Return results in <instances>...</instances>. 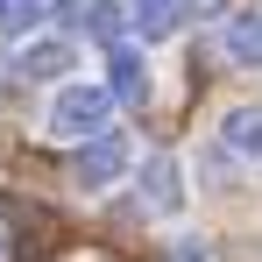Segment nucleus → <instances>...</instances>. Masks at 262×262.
Here are the masks:
<instances>
[{
    "instance_id": "7",
    "label": "nucleus",
    "mask_w": 262,
    "mask_h": 262,
    "mask_svg": "<svg viewBox=\"0 0 262 262\" xmlns=\"http://www.w3.org/2000/svg\"><path fill=\"white\" fill-rule=\"evenodd\" d=\"M227 57L234 64H262V14H234L227 21Z\"/></svg>"
},
{
    "instance_id": "3",
    "label": "nucleus",
    "mask_w": 262,
    "mask_h": 262,
    "mask_svg": "<svg viewBox=\"0 0 262 262\" xmlns=\"http://www.w3.org/2000/svg\"><path fill=\"white\" fill-rule=\"evenodd\" d=\"M14 71H21V78H36V85H57V78L71 71V43H57V36H43V43H21Z\"/></svg>"
},
{
    "instance_id": "13",
    "label": "nucleus",
    "mask_w": 262,
    "mask_h": 262,
    "mask_svg": "<svg viewBox=\"0 0 262 262\" xmlns=\"http://www.w3.org/2000/svg\"><path fill=\"white\" fill-rule=\"evenodd\" d=\"M0 262H7V234H0Z\"/></svg>"
},
{
    "instance_id": "6",
    "label": "nucleus",
    "mask_w": 262,
    "mask_h": 262,
    "mask_svg": "<svg viewBox=\"0 0 262 262\" xmlns=\"http://www.w3.org/2000/svg\"><path fill=\"white\" fill-rule=\"evenodd\" d=\"M220 142L241 149L248 163H262V106H234V114L220 121Z\"/></svg>"
},
{
    "instance_id": "4",
    "label": "nucleus",
    "mask_w": 262,
    "mask_h": 262,
    "mask_svg": "<svg viewBox=\"0 0 262 262\" xmlns=\"http://www.w3.org/2000/svg\"><path fill=\"white\" fill-rule=\"evenodd\" d=\"M142 199L163 206V213L184 206V170H177V156H149V163H142Z\"/></svg>"
},
{
    "instance_id": "10",
    "label": "nucleus",
    "mask_w": 262,
    "mask_h": 262,
    "mask_svg": "<svg viewBox=\"0 0 262 262\" xmlns=\"http://www.w3.org/2000/svg\"><path fill=\"white\" fill-rule=\"evenodd\" d=\"M50 14V0H0V36H29Z\"/></svg>"
},
{
    "instance_id": "1",
    "label": "nucleus",
    "mask_w": 262,
    "mask_h": 262,
    "mask_svg": "<svg viewBox=\"0 0 262 262\" xmlns=\"http://www.w3.org/2000/svg\"><path fill=\"white\" fill-rule=\"evenodd\" d=\"M106 114H114V92H106V85H64L57 99H50V135L85 142V135L106 128Z\"/></svg>"
},
{
    "instance_id": "12",
    "label": "nucleus",
    "mask_w": 262,
    "mask_h": 262,
    "mask_svg": "<svg viewBox=\"0 0 262 262\" xmlns=\"http://www.w3.org/2000/svg\"><path fill=\"white\" fill-rule=\"evenodd\" d=\"M170 262H206V255H199V248H191V241H184V248H177V255Z\"/></svg>"
},
{
    "instance_id": "11",
    "label": "nucleus",
    "mask_w": 262,
    "mask_h": 262,
    "mask_svg": "<svg viewBox=\"0 0 262 262\" xmlns=\"http://www.w3.org/2000/svg\"><path fill=\"white\" fill-rule=\"evenodd\" d=\"M227 0H184V14H220Z\"/></svg>"
},
{
    "instance_id": "8",
    "label": "nucleus",
    "mask_w": 262,
    "mask_h": 262,
    "mask_svg": "<svg viewBox=\"0 0 262 262\" xmlns=\"http://www.w3.org/2000/svg\"><path fill=\"white\" fill-rule=\"evenodd\" d=\"M191 14H184V0H142L135 7V29L142 36H170V29H184Z\"/></svg>"
},
{
    "instance_id": "2",
    "label": "nucleus",
    "mask_w": 262,
    "mask_h": 262,
    "mask_svg": "<svg viewBox=\"0 0 262 262\" xmlns=\"http://www.w3.org/2000/svg\"><path fill=\"white\" fill-rule=\"evenodd\" d=\"M128 163H135V149H128V135L121 128H99V135H85V149H78V184L85 191H106V184H121L128 177Z\"/></svg>"
},
{
    "instance_id": "5",
    "label": "nucleus",
    "mask_w": 262,
    "mask_h": 262,
    "mask_svg": "<svg viewBox=\"0 0 262 262\" xmlns=\"http://www.w3.org/2000/svg\"><path fill=\"white\" fill-rule=\"evenodd\" d=\"M106 92L128 99V106H142V99H149V64H142L135 50H114V57H106Z\"/></svg>"
},
{
    "instance_id": "9",
    "label": "nucleus",
    "mask_w": 262,
    "mask_h": 262,
    "mask_svg": "<svg viewBox=\"0 0 262 262\" xmlns=\"http://www.w3.org/2000/svg\"><path fill=\"white\" fill-rule=\"evenodd\" d=\"M78 21H85V36L114 43V36L128 29V7H121V0H92V7H78Z\"/></svg>"
}]
</instances>
